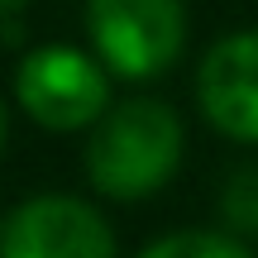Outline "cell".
<instances>
[{
    "instance_id": "ba28073f",
    "label": "cell",
    "mask_w": 258,
    "mask_h": 258,
    "mask_svg": "<svg viewBox=\"0 0 258 258\" xmlns=\"http://www.w3.org/2000/svg\"><path fill=\"white\" fill-rule=\"evenodd\" d=\"M19 5H24V0H0V15H15Z\"/></svg>"
},
{
    "instance_id": "277c9868",
    "label": "cell",
    "mask_w": 258,
    "mask_h": 258,
    "mask_svg": "<svg viewBox=\"0 0 258 258\" xmlns=\"http://www.w3.org/2000/svg\"><path fill=\"white\" fill-rule=\"evenodd\" d=\"M0 258H115V234L82 196L43 191L5 215Z\"/></svg>"
},
{
    "instance_id": "3957f363",
    "label": "cell",
    "mask_w": 258,
    "mask_h": 258,
    "mask_svg": "<svg viewBox=\"0 0 258 258\" xmlns=\"http://www.w3.org/2000/svg\"><path fill=\"white\" fill-rule=\"evenodd\" d=\"M96 53L124 77H158L186 43V0H86Z\"/></svg>"
},
{
    "instance_id": "8992f818",
    "label": "cell",
    "mask_w": 258,
    "mask_h": 258,
    "mask_svg": "<svg viewBox=\"0 0 258 258\" xmlns=\"http://www.w3.org/2000/svg\"><path fill=\"white\" fill-rule=\"evenodd\" d=\"M139 258H253L234 234H215V230H177L153 239Z\"/></svg>"
},
{
    "instance_id": "7a4b0ae2",
    "label": "cell",
    "mask_w": 258,
    "mask_h": 258,
    "mask_svg": "<svg viewBox=\"0 0 258 258\" xmlns=\"http://www.w3.org/2000/svg\"><path fill=\"white\" fill-rule=\"evenodd\" d=\"M15 96L43 129H86L110 101V77L72 43H43L19 57Z\"/></svg>"
},
{
    "instance_id": "9c48e42d",
    "label": "cell",
    "mask_w": 258,
    "mask_h": 258,
    "mask_svg": "<svg viewBox=\"0 0 258 258\" xmlns=\"http://www.w3.org/2000/svg\"><path fill=\"white\" fill-rule=\"evenodd\" d=\"M5 129H10V120H5V105H0V148H5Z\"/></svg>"
},
{
    "instance_id": "52a82bcc",
    "label": "cell",
    "mask_w": 258,
    "mask_h": 258,
    "mask_svg": "<svg viewBox=\"0 0 258 258\" xmlns=\"http://www.w3.org/2000/svg\"><path fill=\"white\" fill-rule=\"evenodd\" d=\"M220 211L234 230L258 234V163H239L220 186Z\"/></svg>"
},
{
    "instance_id": "5b68a950",
    "label": "cell",
    "mask_w": 258,
    "mask_h": 258,
    "mask_svg": "<svg viewBox=\"0 0 258 258\" xmlns=\"http://www.w3.org/2000/svg\"><path fill=\"white\" fill-rule=\"evenodd\" d=\"M201 115L220 134L258 144V34H225L196 67Z\"/></svg>"
},
{
    "instance_id": "6da1fadb",
    "label": "cell",
    "mask_w": 258,
    "mask_h": 258,
    "mask_svg": "<svg viewBox=\"0 0 258 258\" xmlns=\"http://www.w3.org/2000/svg\"><path fill=\"white\" fill-rule=\"evenodd\" d=\"M182 120L167 101L129 96L96 120L86 139V177L105 196H148L177 172Z\"/></svg>"
}]
</instances>
